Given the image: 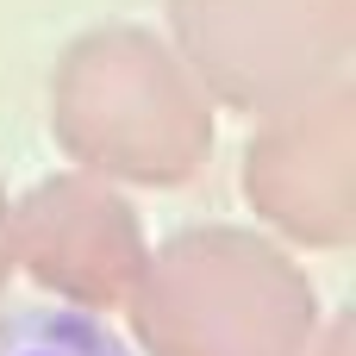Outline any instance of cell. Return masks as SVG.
Segmentation results:
<instances>
[{"label": "cell", "instance_id": "obj_1", "mask_svg": "<svg viewBox=\"0 0 356 356\" xmlns=\"http://www.w3.org/2000/svg\"><path fill=\"white\" fill-rule=\"evenodd\" d=\"M56 150L119 188H188L219 144V106L169 31L113 19L63 44L44 88Z\"/></svg>", "mask_w": 356, "mask_h": 356}, {"label": "cell", "instance_id": "obj_2", "mask_svg": "<svg viewBox=\"0 0 356 356\" xmlns=\"http://www.w3.org/2000/svg\"><path fill=\"white\" fill-rule=\"evenodd\" d=\"M119 313L144 356H307L325 325L313 269L263 225L163 238Z\"/></svg>", "mask_w": 356, "mask_h": 356}, {"label": "cell", "instance_id": "obj_3", "mask_svg": "<svg viewBox=\"0 0 356 356\" xmlns=\"http://www.w3.org/2000/svg\"><path fill=\"white\" fill-rule=\"evenodd\" d=\"M169 44L213 106L263 113L350 75L356 0H163Z\"/></svg>", "mask_w": 356, "mask_h": 356}, {"label": "cell", "instance_id": "obj_4", "mask_svg": "<svg viewBox=\"0 0 356 356\" xmlns=\"http://www.w3.org/2000/svg\"><path fill=\"white\" fill-rule=\"evenodd\" d=\"M257 131L238 156L244 207L294 250L356 244V81L332 75L294 100L250 113Z\"/></svg>", "mask_w": 356, "mask_h": 356}, {"label": "cell", "instance_id": "obj_5", "mask_svg": "<svg viewBox=\"0 0 356 356\" xmlns=\"http://www.w3.org/2000/svg\"><path fill=\"white\" fill-rule=\"evenodd\" d=\"M6 225H13V275L81 313H119L150 257V232L125 200V188L88 169H63L25 188Z\"/></svg>", "mask_w": 356, "mask_h": 356}, {"label": "cell", "instance_id": "obj_6", "mask_svg": "<svg viewBox=\"0 0 356 356\" xmlns=\"http://www.w3.org/2000/svg\"><path fill=\"white\" fill-rule=\"evenodd\" d=\"M0 356H144L106 325V313H81L63 300L6 307L0 300Z\"/></svg>", "mask_w": 356, "mask_h": 356}, {"label": "cell", "instance_id": "obj_7", "mask_svg": "<svg viewBox=\"0 0 356 356\" xmlns=\"http://www.w3.org/2000/svg\"><path fill=\"white\" fill-rule=\"evenodd\" d=\"M307 356H356V325L350 313H332L325 325H319V338H313V350Z\"/></svg>", "mask_w": 356, "mask_h": 356}, {"label": "cell", "instance_id": "obj_8", "mask_svg": "<svg viewBox=\"0 0 356 356\" xmlns=\"http://www.w3.org/2000/svg\"><path fill=\"white\" fill-rule=\"evenodd\" d=\"M13 200H6V181H0V300H6V282H13Z\"/></svg>", "mask_w": 356, "mask_h": 356}]
</instances>
